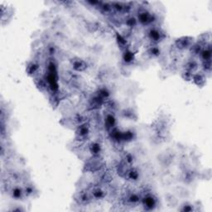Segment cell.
I'll list each match as a JSON object with an SVG mask.
<instances>
[{"label": "cell", "mask_w": 212, "mask_h": 212, "mask_svg": "<svg viewBox=\"0 0 212 212\" xmlns=\"http://www.w3.org/2000/svg\"><path fill=\"white\" fill-rule=\"evenodd\" d=\"M148 36L152 41L156 42H158L163 40L165 38V33L159 29L157 28H152L148 32Z\"/></svg>", "instance_id": "obj_1"}, {"label": "cell", "mask_w": 212, "mask_h": 212, "mask_svg": "<svg viewBox=\"0 0 212 212\" xmlns=\"http://www.w3.org/2000/svg\"><path fill=\"white\" fill-rule=\"evenodd\" d=\"M154 19H155L154 16L150 14L148 12H141L140 13L138 14V21L143 25H148L149 23H152L154 21Z\"/></svg>", "instance_id": "obj_2"}, {"label": "cell", "mask_w": 212, "mask_h": 212, "mask_svg": "<svg viewBox=\"0 0 212 212\" xmlns=\"http://www.w3.org/2000/svg\"><path fill=\"white\" fill-rule=\"evenodd\" d=\"M143 203L147 210H152L157 205V199L152 195H147L143 199Z\"/></svg>", "instance_id": "obj_3"}, {"label": "cell", "mask_w": 212, "mask_h": 212, "mask_svg": "<svg viewBox=\"0 0 212 212\" xmlns=\"http://www.w3.org/2000/svg\"><path fill=\"white\" fill-rule=\"evenodd\" d=\"M90 133V127L89 125L86 124H80L77 131H76V135H78L79 138H85L89 135Z\"/></svg>", "instance_id": "obj_4"}, {"label": "cell", "mask_w": 212, "mask_h": 212, "mask_svg": "<svg viewBox=\"0 0 212 212\" xmlns=\"http://www.w3.org/2000/svg\"><path fill=\"white\" fill-rule=\"evenodd\" d=\"M72 66H73V68L75 69L77 71H85L86 67H87V65L86 62L84 61L83 60H75V61L72 62Z\"/></svg>", "instance_id": "obj_5"}, {"label": "cell", "mask_w": 212, "mask_h": 212, "mask_svg": "<svg viewBox=\"0 0 212 212\" xmlns=\"http://www.w3.org/2000/svg\"><path fill=\"white\" fill-rule=\"evenodd\" d=\"M90 151L94 156H98L102 151V147L99 143H93L90 146Z\"/></svg>", "instance_id": "obj_6"}, {"label": "cell", "mask_w": 212, "mask_h": 212, "mask_svg": "<svg viewBox=\"0 0 212 212\" xmlns=\"http://www.w3.org/2000/svg\"><path fill=\"white\" fill-rule=\"evenodd\" d=\"M201 57L202 59L204 60V61H211V45H209V46L205 49L201 50Z\"/></svg>", "instance_id": "obj_7"}, {"label": "cell", "mask_w": 212, "mask_h": 212, "mask_svg": "<svg viewBox=\"0 0 212 212\" xmlns=\"http://www.w3.org/2000/svg\"><path fill=\"white\" fill-rule=\"evenodd\" d=\"M92 197L97 199V200H99V199H102L104 197H105V191H103L102 189L100 188H95L92 191Z\"/></svg>", "instance_id": "obj_8"}, {"label": "cell", "mask_w": 212, "mask_h": 212, "mask_svg": "<svg viewBox=\"0 0 212 212\" xmlns=\"http://www.w3.org/2000/svg\"><path fill=\"white\" fill-rule=\"evenodd\" d=\"M91 197L87 192H80L79 195V202L81 204H88L91 201Z\"/></svg>", "instance_id": "obj_9"}, {"label": "cell", "mask_w": 212, "mask_h": 212, "mask_svg": "<svg viewBox=\"0 0 212 212\" xmlns=\"http://www.w3.org/2000/svg\"><path fill=\"white\" fill-rule=\"evenodd\" d=\"M127 175H128V177L130 180H132V181H137L138 179V176H139L138 172L136 169H133V168L128 171L127 172Z\"/></svg>", "instance_id": "obj_10"}, {"label": "cell", "mask_w": 212, "mask_h": 212, "mask_svg": "<svg viewBox=\"0 0 212 212\" xmlns=\"http://www.w3.org/2000/svg\"><path fill=\"white\" fill-rule=\"evenodd\" d=\"M105 121L107 125H108L110 128H111V129H113L114 127V125H115V124H116V119H115V118H114L113 114H108L105 119Z\"/></svg>", "instance_id": "obj_11"}, {"label": "cell", "mask_w": 212, "mask_h": 212, "mask_svg": "<svg viewBox=\"0 0 212 212\" xmlns=\"http://www.w3.org/2000/svg\"><path fill=\"white\" fill-rule=\"evenodd\" d=\"M12 194H13V197H14L17 200H19V199L23 198V195H24V191L21 188L16 187L13 190V193Z\"/></svg>", "instance_id": "obj_12"}, {"label": "cell", "mask_w": 212, "mask_h": 212, "mask_svg": "<svg viewBox=\"0 0 212 212\" xmlns=\"http://www.w3.org/2000/svg\"><path fill=\"white\" fill-rule=\"evenodd\" d=\"M123 58H124V61L126 62V63H130L133 61L134 59V55L132 52L130 51H126L124 53V56H123Z\"/></svg>", "instance_id": "obj_13"}, {"label": "cell", "mask_w": 212, "mask_h": 212, "mask_svg": "<svg viewBox=\"0 0 212 212\" xmlns=\"http://www.w3.org/2000/svg\"><path fill=\"white\" fill-rule=\"evenodd\" d=\"M197 68H198V64H197V61H189V62L186 64V69L189 72L194 71L197 70Z\"/></svg>", "instance_id": "obj_14"}, {"label": "cell", "mask_w": 212, "mask_h": 212, "mask_svg": "<svg viewBox=\"0 0 212 212\" xmlns=\"http://www.w3.org/2000/svg\"><path fill=\"white\" fill-rule=\"evenodd\" d=\"M128 201H129L130 203H132V204H137V203H138L139 201H140V197H139L138 195H137V194L135 193L131 194L129 197V198H128Z\"/></svg>", "instance_id": "obj_15"}, {"label": "cell", "mask_w": 212, "mask_h": 212, "mask_svg": "<svg viewBox=\"0 0 212 212\" xmlns=\"http://www.w3.org/2000/svg\"><path fill=\"white\" fill-rule=\"evenodd\" d=\"M38 70V66L36 65L33 62H32L30 64L27 66L26 67V71L28 72V74H34L35 72L37 71Z\"/></svg>", "instance_id": "obj_16"}, {"label": "cell", "mask_w": 212, "mask_h": 212, "mask_svg": "<svg viewBox=\"0 0 212 212\" xmlns=\"http://www.w3.org/2000/svg\"><path fill=\"white\" fill-rule=\"evenodd\" d=\"M193 80L194 81H195V83L197 84V85H202L205 82V79L201 75H196V76H194Z\"/></svg>", "instance_id": "obj_17"}, {"label": "cell", "mask_w": 212, "mask_h": 212, "mask_svg": "<svg viewBox=\"0 0 212 212\" xmlns=\"http://www.w3.org/2000/svg\"><path fill=\"white\" fill-rule=\"evenodd\" d=\"M148 52H149V54H151L152 56H153V57H158V56L160 55L161 52H160V49H159L158 47L152 46V47H151V48L149 49Z\"/></svg>", "instance_id": "obj_18"}, {"label": "cell", "mask_w": 212, "mask_h": 212, "mask_svg": "<svg viewBox=\"0 0 212 212\" xmlns=\"http://www.w3.org/2000/svg\"><path fill=\"white\" fill-rule=\"evenodd\" d=\"M126 24H127L129 26H130V27H132V26H134L137 24L136 19L134 18H129L128 20H127Z\"/></svg>", "instance_id": "obj_19"}, {"label": "cell", "mask_w": 212, "mask_h": 212, "mask_svg": "<svg viewBox=\"0 0 212 212\" xmlns=\"http://www.w3.org/2000/svg\"><path fill=\"white\" fill-rule=\"evenodd\" d=\"M124 159L125 162L128 163V164H132V163H133V157H132V154H130V153L126 154Z\"/></svg>", "instance_id": "obj_20"}, {"label": "cell", "mask_w": 212, "mask_h": 212, "mask_svg": "<svg viewBox=\"0 0 212 212\" xmlns=\"http://www.w3.org/2000/svg\"><path fill=\"white\" fill-rule=\"evenodd\" d=\"M117 39H118V42H119V44L121 46H124L126 43H127V42H126V40H125L124 38H123L121 35H117Z\"/></svg>", "instance_id": "obj_21"}, {"label": "cell", "mask_w": 212, "mask_h": 212, "mask_svg": "<svg viewBox=\"0 0 212 212\" xmlns=\"http://www.w3.org/2000/svg\"><path fill=\"white\" fill-rule=\"evenodd\" d=\"M48 51H49V53L51 55H53L55 53V52H56V48L54 46H50L49 48H48Z\"/></svg>", "instance_id": "obj_22"}]
</instances>
